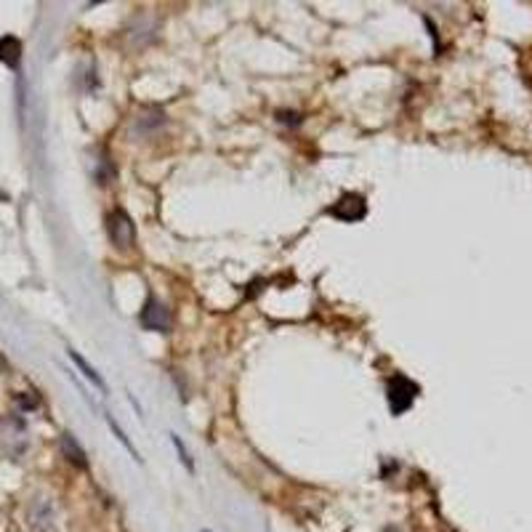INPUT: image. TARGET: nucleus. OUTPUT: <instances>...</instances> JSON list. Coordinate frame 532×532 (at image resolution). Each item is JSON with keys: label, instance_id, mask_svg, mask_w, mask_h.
I'll return each mask as SVG.
<instances>
[{"label": "nucleus", "instance_id": "6e6552de", "mask_svg": "<svg viewBox=\"0 0 532 532\" xmlns=\"http://www.w3.org/2000/svg\"><path fill=\"white\" fill-rule=\"evenodd\" d=\"M61 452L70 458L75 466H80V469H85L88 466V461H85V452H83V447L78 442H75V437L72 434H61Z\"/></svg>", "mask_w": 532, "mask_h": 532}, {"label": "nucleus", "instance_id": "f257e3e1", "mask_svg": "<svg viewBox=\"0 0 532 532\" xmlns=\"http://www.w3.org/2000/svg\"><path fill=\"white\" fill-rule=\"evenodd\" d=\"M418 383H412L410 378L405 375H394L389 381V389H386V397H389V407H392L394 415H402L412 407V402L418 397Z\"/></svg>", "mask_w": 532, "mask_h": 532}, {"label": "nucleus", "instance_id": "f03ea898", "mask_svg": "<svg viewBox=\"0 0 532 532\" xmlns=\"http://www.w3.org/2000/svg\"><path fill=\"white\" fill-rule=\"evenodd\" d=\"M107 234H110L112 245L118 248H131L133 240H136V226H133L131 216L125 211H112L107 216Z\"/></svg>", "mask_w": 532, "mask_h": 532}, {"label": "nucleus", "instance_id": "39448f33", "mask_svg": "<svg viewBox=\"0 0 532 532\" xmlns=\"http://www.w3.org/2000/svg\"><path fill=\"white\" fill-rule=\"evenodd\" d=\"M30 524L35 532H53V508L46 501H35L30 508Z\"/></svg>", "mask_w": 532, "mask_h": 532}, {"label": "nucleus", "instance_id": "9d476101", "mask_svg": "<svg viewBox=\"0 0 532 532\" xmlns=\"http://www.w3.org/2000/svg\"><path fill=\"white\" fill-rule=\"evenodd\" d=\"M171 439H173V447H176V452H179V458H181V463L189 469V471H194V463H192V458H189V452H187V447L181 444V439L176 437V434H171Z\"/></svg>", "mask_w": 532, "mask_h": 532}, {"label": "nucleus", "instance_id": "20e7f679", "mask_svg": "<svg viewBox=\"0 0 532 532\" xmlns=\"http://www.w3.org/2000/svg\"><path fill=\"white\" fill-rule=\"evenodd\" d=\"M330 213L335 216V219H341V221H362L365 216H367V205H365V197L362 194H343L341 200L335 202L330 208Z\"/></svg>", "mask_w": 532, "mask_h": 532}, {"label": "nucleus", "instance_id": "7ed1b4c3", "mask_svg": "<svg viewBox=\"0 0 532 532\" xmlns=\"http://www.w3.org/2000/svg\"><path fill=\"white\" fill-rule=\"evenodd\" d=\"M141 325L152 333H168L171 330V311L165 303H160L157 298H147L144 309H141Z\"/></svg>", "mask_w": 532, "mask_h": 532}, {"label": "nucleus", "instance_id": "423d86ee", "mask_svg": "<svg viewBox=\"0 0 532 532\" xmlns=\"http://www.w3.org/2000/svg\"><path fill=\"white\" fill-rule=\"evenodd\" d=\"M67 357H70L72 365H75V367H78V370H80L83 375H85V378H88V381L93 383V386H96L101 394H107V383H104V378H101L99 372L90 367L88 362H85V357H80V354L75 352V349H70V352H67Z\"/></svg>", "mask_w": 532, "mask_h": 532}, {"label": "nucleus", "instance_id": "1a4fd4ad", "mask_svg": "<svg viewBox=\"0 0 532 532\" xmlns=\"http://www.w3.org/2000/svg\"><path fill=\"white\" fill-rule=\"evenodd\" d=\"M107 423H110V429H112V434H115V439H118V442H120L122 447H125V450H128V455H131L133 461L139 463V461H141V458H139V452H136V447H133V444L128 442V437H125V432H122V429H120V426H118V423L112 421L110 415H107Z\"/></svg>", "mask_w": 532, "mask_h": 532}, {"label": "nucleus", "instance_id": "0eeeda50", "mask_svg": "<svg viewBox=\"0 0 532 532\" xmlns=\"http://www.w3.org/2000/svg\"><path fill=\"white\" fill-rule=\"evenodd\" d=\"M0 61L9 64V67H19L21 61V43L14 38V35H6L0 38Z\"/></svg>", "mask_w": 532, "mask_h": 532}]
</instances>
